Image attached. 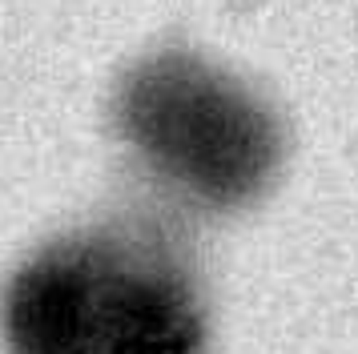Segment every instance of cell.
I'll return each instance as SVG.
<instances>
[{"label":"cell","instance_id":"cell-1","mask_svg":"<svg viewBox=\"0 0 358 354\" xmlns=\"http://www.w3.org/2000/svg\"><path fill=\"white\" fill-rule=\"evenodd\" d=\"M121 129L165 177L213 206L250 201L278 165L270 113L238 80L185 52L133 69Z\"/></svg>","mask_w":358,"mask_h":354},{"label":"cell","instance_id":"cell-2","mask_svg":"<svg viewBox=\"0 0 358 354\" xmlns=\"http://www.w3.org/2000/svg\"><path fill=\"white\" fill-rule=\"evenodd\" d=\"M201 322L173 274L141 270L97 250L93 354H197Z\"/></svg>","mask_w":358,"mask_h":354},{"label":"cell","instance_id":"cell-3","mask_svg":"<svg viewBox=\"0 0 358 354\" xmlns=\"http://www.w3.org/2000/svg\"><path fill=\"white\" fill-rule=\"evenodd\" d=\"M97 250L57 246L8 290L4 330L13 354H93Z\"/></svg>","mask_w":358,"mask_h":354}]
</instances>
